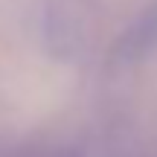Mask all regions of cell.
I'll use <instances>...</instances> for the list:
<instances>
[{"label": "cell", "instance_id": "1", "mask_svg": "<svg viewBox=\"0 0 157 157\" xmlns=\"http://www.w3.org/2000/svg\"><path fill=\"white\" fill-rule=\"evenodd\" d=\"M90 21V0H47L44 29L47 38L61 50H76L84 26Z\"/></svg>", "mask_w": 157, "mask_h": 157}, {"label": "cell", "instance_id": "2", "mask_svg": "<svg viewBox=\"0 0 157 157\" xmlns=\"http://www.w3.org/2000/svg\"><path fill=\"white\" fill-rule=\"evenodd\" d=\"M157 50V3H151L134 23L128 26V32L119 38V58L122 61H140V58L151 56Z\"/></svg>", "mask_w": 157, "mask_h": 157}]
</instances>
